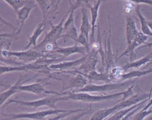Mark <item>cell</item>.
I'll return each mask as SVG.
<instances>
[{
    "instance_id": "cell-1",
    "label": "cell",
    "mask_w": 152,
    "mask_h": 120,
    "mask_svg": "<svg viewBox=\"0 0 152 120\" xmlns=\"http://www.w3.org/2000/svg\"><path fill=\"white\" fill-rule=\"evenodd\" d=\"M135 84H133L130 87H129L126 90L122 91L119 93H116L110 94H101V95H92L86 92H72L68 91L67 97L68 100H72L75 101H80L83 102L88 103H96L100 102L106 100H110L117 99L120 96H122V97L118 101H122L127 98L134 95L133 93V87Z\"/></svg>"
},
{
    "instance_id": "cell-2",
    "label": "cell",
    "mask_w": 152,
    "mask_h": 120,
    "mask_svg": "<svg viewBox=\"0 0 152 120\" xmlns=\"http://www.w3.org/2000/svg\"><path fill=\"white\" fill-rule=\"evenodd\" d=\"M68 13L63 17L60 22L58 24H53L52 23H49L50 29L48 33H47L42 41L39 43L34 49L43 52L44 48L47 45H51L55 48L58 46L57 44V40L62 37V33L64 32V24L65 21L66 17H67Z\"/></svg>"
},
{
    "instance_id": "cell-3",
    "label": "cell",
    "mask_w": 152,
    "mask_h": 120,
    "mask_svg": "<svg viewBox=\"0 0 152 120\" xmlns=\"http://www.w3.org/2000/svg\"><path fill=\"white\" fill-rule=\"evenodd\" d=\"M135 80H128L126 81L117 82V83H106L103 84H95L93 83L88 84L84 87L72 91V92H86V93H92L98 92L103 93L106 91H110L116 90H124L128 89L131 85L134 84Z\"/></svg>"
},
{
    "instance_id": "cell-4",
    "label": "cell",
    "mask_w": 152,
    "mask_h": 120,
    "mask_svg": "<svg viewBox=\"0 0 152 120\" xmlns=\"http://www.w3.org/2000/svg\"><path fill=\"white\" fill-rule=\"evenodd\" d=\"M68 100L66 95H58L54 94L52 96L46 97L40 99L33 100V101H23V100H9L6 103V105L14 103L15 104L20 105L22 106H25L30 108H34L36 109L41 106H48L50 109H56L58 108L56 106V103L62 100Z\"/></svg>"
},
{
    "instance_id": "cell-5",
    "label": "cell",
    "mask_w": 152,
    "mask_h": 120,
    "mask_svg": "<svg viewBox=\"0 0 152 120\" xmlns=\"http://www.w3.org/2000/svg\"><path fill=\"white\" fill-rule=\"evenodd\" d=\"M45 56L43 52L35 49H27L22 51H11L7 49H1L2 58H8L10 57H14L24 64L35 62Z\"/></svg>"
},
{
    "instance_id": "cell-6",
    "label": "cell",
    "mask_w": 152,
    "mask_h": 120,
    "mask_svg": "<svg viewBox=\"0 0 152 120\" xmlns=\"http://www.w3.org/2000/svg\"><path fill=\"white\" fill-rule=\"evenodd\" d=\"M71 110L66 109H50L45 110L37 111L30 113H11L5 114L2 113L4 116L7 118L3 120H14L18 119H30L34 120H46L45 119L46 116L52 115H58L62 113L69 112Z\"/></svg>"
},
{
    "instance_id": "cell-7",
    "label": "cell",
    "mask_w": 152,
    "mask_h": 120,
    "mask_svg": "<svg viewBox=\"0 0 152 120\" xmlns=\"http://www.w3.org/2000/svg\"><path fill=\"white\" fill-rule=\"evenodd\" d=\"M17 89L19 91H25L34 93L37 95H42V94H58V95H66V92L63 91L62 93H59L53 91H48L46 90L44 86L39 82H36L34 83L23 85L20 83L17 86Z\"/></svg>"
},
{
    "instance_id": "cell-8",
    "label": "cell",
    "mask_w": 152,
    "mask_h": 120,
    "mask_svg": "<svg viewBox=\"0 0 152 120\" xmlns=\"http://www.w3.org/2000/svg\"><path fill=\"white\" fill-rule=\"evenodd\" d=\"M98 52L91 49L83 62L76 68V70L83 73L87 74L92 71L96 70L97 64L98 63Z\"/></svg>"
},
{
    "instance_id": "cell-9",
    "label": "cell",
    "mask_w": 152,
    "mask_h": 120,
    "mask_svg": "<svg viewBox=\"0 0 152 120\" xmlns=\"http://www.w3.org/2000/svg\"><path fill=\"white\" fill-rule=\"evenodd\" d=\"M148 39V36L144 34L142 32H138V34L137 35L134 41L129 45H127L126 49L124 52L118 57V59L122 58V56H126L129 57V60L131 62H132L135 58V50L139 46L141 45L142 44L145 43L146 40Z\"/></svg>"
},
{
    "instance_id": "cell-10",
    "label": "cell",
    "mask_w": 152,
    "mask_h": 120,
    "mask_svg": "<svg viewBox=\"0 0 152 120\" xmlns=\"http://www.w3.org/2000/svg\"><path fill=\"white\" fill-rule=\"evenodd\" d=\"M65 72L74 73L75 75L74 77L69 79V80L68 82L67 86L63 88V90L65 91V90L69 89L72 90V91L79 90L84 87L86 86L88 84L87 78L76 70H74V71H65Z\"/></svg>"
},
{
    "instance_id": "cell-11",
    "label": "cell",
    "mask_w": 152,
    "mask_h": 120,
    "mask_svg": "<svg viewBox=\"0 0 152 120\" xmlns=\"http://www.w3.org/2000/svg\"><path fill=\"white\" fill-rule=\"evenodd\" d=\"M26 5L25 6L21 8L15 12L17 14V22L18 25V28L17 30L13 34V36H17V35L21 33L25 21L28 18L29 15L31 11V10L36 6L37 4H33L31 5Z\"/></svg>"
},
{
    "instance_id": "cell-12",
    "label": "cell",
    "mask_w": 152,
    "mask_h": 120,
    "mask_svg": "<svg viewBox=\"0 0 152 120\" xmlns=\"http://www.w3.org/2000/svg\"><path fill=\"white\" fill-rule=\"evenodd\" d=\"M54 52L65 57H68L75 53H80L85 55L90 52V51L86 48L76 43H75V44L73 46L68 47L58 46L54 50Z\"/></svg>"
},
{
    "instance_id": "cell-13",
    "label": "cell",
    "mask_w": 152,
    "mask_h": 120,
    "mask_svg": "<svg viewBox=\"0 0 152 120\" xmlns=\"http://www.w3.org/2000/svg\"><path fill=\"white\" fill-rule=\"evenodd\" d=\"M125 36L126 40V45H130L135 39L138 33L137 29L134 19L130 15H125Z\"/></svg>"
},
{
    "instance_id": "cell-14",
    "label": "cell",
    "mask_w": 152,
    "mask_h": 120,
    "mask_svg": "<svg viewBox=\"0 0 152 120\" xmlns=\"http://www.w3.org/2000/svg\"><path fill=\"white\" fill-rule=\"evenodd\" d=\"M111 31L109 30V36L106 44L104 56V67L105 72L108 73L109 70L115 67V53L112 51L110 43Z\"/></svg>"
},
{
    "instance_id": "cell-15",
    "label": "cell",
    "mask_w": 152,
    "mask_h": 120,
    "mask_svg": "<svg viewBox=\"0 0 152 120\" xmlns=\"http://www.w3.org/2000/svg\"><path fill=\"white\" fill-rule=\"evenodd\" d=\"M87 55H84L83 57L75 59L74 61H64L57 64H51L49 65V68L51 70H59V71H64L69 69H74L78 68L85 60Z\"/></svg>"
},
{
    "instance_id": "cell-16",
    "label": "cell",
    "mask_w": 152,
    "mask_h": 120,
    "mask_svg": "<svg viewBox=\"0 0 152 120\" xmlns=\"http://www.w3.org/2000/svg\"><path fill=\"white\" fill-rule=\"evenodd\" d=\"M103 0H97L96 2L93 5H91L90 7V13H91V30L90 33V45L95 42V28L96 27V22L98 17V14H99V7L100 5V4Z\"/></svg>"
},
{
    "instance_id": "cell-17",
    "label": "cell",
    "mask_w": 152,
    "mask_h": 120,
    "mask_svg": "<svg viewBox=\"0 0 152 120\" xmlns=\"http://www.w3.org/2000/svg\"><path fill=\"white\" fill-rule=\"evenodd\" d=\"M46 21L42 20V22L39 23L37 25L32 34L28 37V43L25 46L24 50L28 49V48H30L31 46L35 48L37 45V39L39 37V36L42 34L43 31H44L46 27Z\"/></svg>"
},
{
    "instance_id": "cell-18",
    "label": "cell",
    "mask_w": 152,
    "mask_h": 120,
    "mask_svg": "<svg viewBox=\"0 0 152 120\" xmlns=\"http://www.w3.org/2000/svg\"><path fill=\"white\" fill-rule=\"evenodd\" d=\"M120 110L121 108L118 103L112 107L100 109L95 112L89 120H104L107 117L111 116Z\"/></svg>"
},
{
    "instance_id": "cell-19",
    "label": "cell",
    "mask_w": 152,
    "mask_h": 120,
    "mask_svg": "<svg viewBox=\"0 0 152 120\" xmlns=\"http://www.w3.org/2000/svg\"><path fill=\"white\" fill-rule=\"evenodd\" d=\"M81 21L80 29V33L84 34L86 38L89 40H90V33H91V23L89 22L87 8L85 7L81 8Z\"/></svg>"
},
{
    "instance_id": "cell-20",
    "label": "cell",
    "mask_w": 152,
    "mask_h": 120,
    "mask_svg": "<svg viewBox=\"0 0 152 120\" xmlns=\"http://www.w3.org/2000/svg\"><path fill=\"white\" fill-rule=\"evenodd\" d=\"M80 72V71H78ZM81 74L84 75L87 80L90 81H103L105 83L112 82L111 80L109 77L108 73L104 72H99L96 70L92 71L87 74H83L80 72Z\"/></svg>"
},
{
    "instance_id": "cell-21",
    "label": "cell",
    "mask_w": 152,
    "mask_h": 120,
    "mask_svg": "<svg viewBox=\"0 0 152 120\" xmlns=\"http://www.w3.org/2000/svg\"><path fill=\"white\" fill-rule=\"evenodd\" d=\"M151 61H152V52L150 54L142 57V58H141L137 61L126 63L124 65L122 66L121 68L124 71H125L130 68H139L145 64H147L148 63H149Z\"/></svg>"
},
{
    "instance_id": "cell-22",
    "label": "cell",
    "mask_w": 152,
    "mask_h": 120,
    "mask_svg": "<svg viewBox=\"0 0 152 120\" xmlns=\"http://www.w3.org/2000/svg\"><path fill=\"white\" fill-rule=\"evenodd\" d=\"M150 73H152V68H149L147 70H133L126 73L123 72L118 77V81H119V82H122L124 80L142 77Z\"/></svg>"
},
{
    "instance_id": "cell-23",
    "label": "cell",
    "mask_w": 152,
    "mask_h": 120,
    "mask_svg": "<svg viewBox=\"0 0 152 120\" xmlns=\"http://www.w3.org/2000/svg\"><path fill=\"white\" fill-rule=\"evenodd\" d=\"M135 10L136 14L140 21L141 32L143 33L145 35L152 37V31L150 29V27L148 25L147 21L146 20V19L145 18L144 15L141 14V11H140V6L138 4L135 7Z\"/></svg>"
},
{
    "instance_id": "cell-24",
    "label": "cell",
    "mask_w": 152,
    "mask_h": 120,
    "mask_svg": "<svg viewBox=\"0 0 152 120\" xmlns=\"http://www.w3.org/2000/svg\"><path fill=\"white\" fill-rule=\"evenodd\" d=\"M149 99H147L145 100H143L135 105H133L129 108H127L125 109H121L120 110H118V112H115V113H113V115H112L111 116H110L106 120H121L122 118H123L125 115H126L129 112H131V110H132L133 109H134L135 108H136L137 107H138V106L144 103L145 102H147V100H148Z\"/></svg>"
},
{
    "instance_id": "cell-25",
    "label": "cell",
    "mask_w": 152,
    "mask_h": 120,
    "mask_svg": "<svg viewBox=\"0 0 152 120\" xmlns=\"http://www.w3.org/2000/svg\"><path fill=\"white\" fill-rule=\"evenodd\" d=\"M21 78H19L17 82L12 86H10V87L6 90L4 91H2L0 94V99H1V106L3 105V104L14 94L19 92L18 90L17 89V86L20 83Z\"/></svg>"
},
{
    "instance_id": "cell-26",
    "label": "cell",
    "mask_w": 152,
    "mask_h": 120,
    "mask_svg": "<svg viewBox=\"0 0 152 120\" xmlns=\"http://www.w3.org/2000/svg\"><path fill=\"white\" fill-rule=\"evenodd\" d=\"M9 5L15 12L27 5L29 1L27 0H3Z\"/></svg>"
},
{
    "instance_id": "cell-27",
    "label": "cell",
    "mask_w": 152,
    "mask_h": 120,
    "mask_svg": "<svg viewBox=\"0 0 152 120\" xmlns=\"http://www.w3.org/2000/svg\"><path fill=\"white\" fill-rule=\"evenodd\" d=\"M64 32H65V33L62 34V37H69L71 39L73 40L75 42V43H77L79 34H78V31L75 26V24H73L71 26H70L66 30H65Z\"/></svg>"
},
{
    "instance_id": "cell-28",
    "label": "cell",
    "mask_w": 152,
    "mask_h": 120,
    "mask_svg": "<svg viewBox=\"0 0 152 120\" xmlns=\"http://www.w3.org/2000/svg\"><path fill=\"white\" fill-rule=\"evenodd\" d=\"M91 0H75V2L74 3H72L70 0H69V5L70 8L73 9L74 11L77 10L79 8H89L91 5L90 2Z\"/></svg>"
},
{
    "instance_id": "cell-29",
    "label": "cell",
    "mask_w": 152,
    "mask_h": 120,
    "mask_svg": "<svg viewBox=\"0 0 152 120\" xmlns=\"http://www.w3.org/2000/svg\"><path fill=\"white\" fill-rule=\"evenodd\" d=\"M92 111H93L92 106H91V103H90V105L88 106V107L87 109H86L84 110L78 112V113H77L76 115L72 116L71 117H68L66 119L64 118L63 120H78L79 119H80L81 118H82L83 116H84L85 115L91 114L92 113Z\"/></svg>"
},
{
    "instance_id": "cell-30",
    "label": "cell",
    "mask_w": 152,
    "mask_h": 120,
    "mask_svg": "<svg viewBox=\"0 0 152 120\" xmlns=\"http://www.w3.org/2000/svg\"><path fill=\"white\" fill-rule=\"evenodd\" d=\"M36 4L39 7L43 16V20L46 21L47 17V11L49 8L48 4L46 0H34Z\"/></svg>"
},
{
    "instance_id": "cell-31",
    "label": "cell",
    "mask_w": 152,
    "mask_h": 120,
    "mask_svg": "<svg viewBox=\"0 0 152 120\" xmlns=\"http://www.w3.org/2000/svg\"><path fill=\"white\" fill-rule=\"evenodd\" d=\"M85 109H75V110H71L69 112L62 113L56 115L55 116L49 118V119H48L46 120H61V119H64V118L68 117V116L71 115V114H73L75 113H78L81 111H83Z\"/></svg>"
},
{
    "instance_id": "cell-32",
    "label": "cell",
    "mask_w": 152,
    "mask_h": 120,
    "mask_svg": "<svg viewBox=\"0 0 152 120\" xmlns=\"http://www.w3.org/2000/svg\"><path fill=\"white\" fill-rule=\"evenodd\" d=\"M83 46H84L85 48H86L89 51H90V41L86 38V37L81 34V33H79L78 34V39L77 41V43Z\"/></svg>"
},
{
    "instance_id": "cell-33",
    "label": "cell",
    "mask_w": 152,
    "mask_h": 120,
    "mask_svg": "<svg viewBox=\"0 0 152 120\" xmlns=\"http://www.w3.org/2000/svg\"><path fill=\"white\" fill-rule=\"evenodd\" d=\"M151 113H152L151 109L149 110H144L141 109V111H140L135 115H134L132 120H144V119H145L148 115Z\"/></svg>"
},
{
    "instance_id": "cell-34",
    "label": "cell",
    "mask_w": 152,
    "mask_h": 120,
    "mask_svg": "<svg viewBox=\"0 0 152 120\" xmlns=\"http://www.w3.org/2000/svg\"><path fill=\"white\" fill-rule=\"evenodd\" d=\"M143 104H144V103H143ZM143 104H142V105L138 106V107H137L136 108H135L134 109H133L132 110H131V112H129L126 115H125V116L123 118H122L121 120H129V119L131 118V117H132V116H133L141 108H142V106Z\"/></svg>"
},
{
    "instance_id": "cell-35",
    "label": "cell",
    "mask_w": 152,
    "mask_h": 120,
    "mask_svg": "<svg viewBox=\"0 0 152 120\" xmlns=\"http://www.w3.org/2000/svg\"><path fill=\"white\" fill-rule=\"evenodd\" d=\"M108 1V0H103L102 1ZM124 1L131 2L137 4H145L150 5L152 6V0H124Z\"/></svg>"
},
{
    "instance_id": "cell-36",
    "label": "cell",
    "mask_w": 152,
    "mask_h": 120,
    "mask_svg": "<svg viewBox=\"0 0 152 120\" xmlns=\"http://www.w3.org/2000/svg\"><path fill=\"white\" fill-rule=\"evenodd\" d=\"M152 106V97H151V99H149V100H148V103H147V104L142 109V110H148V109L150 108V107H151Z\"/></svg>"
},
{
    "instance_id": "cell-37",
    "label": "cell",
    "mask_w": 152,
    "mask_h": 120,
    "mask_svg": "<svg viewBox=\"0 0 152 120\" xmlns=\"http://www.w3.org/2000/svg\"><path fill=\"white\" fill-rule=\"evenodd\" d=\"M151 46H152V42L146 43V44H145L144 46H141L140 48H145V47H151Z\"/></svg>"
},
{
    "instance_id": "cell-38",
    "label": "cell",
    "mask_w": 152,
    "mask_h": 120,
    "mask_svg": "<svg viewBox=\"0 0 152 120\" xmlns=\"http://www.w3.org/2000/svg\"><path fill=\"white\" fill-rule=\"evenodd\" d=\"M147 23H148V25L150 27V29L152 31V21H147Z\"/></svg>"
},
{
    "instance_id": "cell-39",
    "label": "cell",
    "mask_w": 152,
    "mask_h": 120,
    "mask_svg": "<svg viewBox=\"0 0 152 120\" xmlns=\"http://www.w3.org/2000/svg\"><path fill=\"white\" fill-rule=\"evenodd\" d=\"M61 0H56V5H55V9L58 8V7L60 3Z\"/></svg>"
},
{
    "instance_id": "cell-40",
    "label": "cell",
    "mask_w": 152,
    "mask_h": 120,
    "mask_svg": "<svg viewBox=\"0 0 152 120\" xmlns=\"http://www.w3.org/2000/svg\"><path fill=\"white\" fill-rule=\"evenodd\" d=\"M144 120H152V115L150 116H147V117H146L145 119H144Z\"/></svg>"
},
{
    "instance_id": "cell-41",
    "label": "cell",
    "mask_w": 152,
    "mask_h": 120,
    "mask_svg": "<svg viewBox=\"0 0 152 120\" xmlns=\"http://www.w3.org/2000/svg\"><path fill=\"white\" fill-rule=\"evenodd\" d=\"M152 64V62H149V63H148V64H147V65H146V66H145V67H144V68H145V67H147V66H148V65H150V64Z\"/></svg>"
},
{
    "instance_id": "cell-42",
    "label": "cell",
    "mask_w": 152,
    "mask_h": 120,
    "mask_svg": "<svg viewBox=\"0 0 152 120\" xmlns=\"http://www.w3.org/2000/svg\"><path fill=\"white\" fill-rule=\"evenodd\" d=\"M91 1H93V0H91Z\"/></svg>"
}]
</instances>
